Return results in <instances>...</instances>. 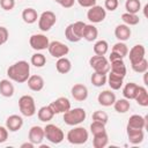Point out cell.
<instances>
[{
	"label": "cell",
	"instance_id": "obj_1",
	"mask_svg": "<svg viewBox=\"0 0 148 148\" xmlns=\"http://www.w3.org/2000/svg\"><path fill=\"white\" fill-rule=\"evenodd\" d=\"M7 75L9 80L17 82V83H23L27 82L28 77L30 76V65L25 60H18L10 65L7 68Z\"/></svg>",
	"mask_w": 148,
	"mask_h": 148
},
{
	"label": "cell",
	"instance_id": "obj_2",
	"mask_svg": "<svg viewBox=\"0 0 148 148\" xmlns=\"http://www.w3.org/2000/svg\"><path fill=\"white\" fill-rule=\"evenodd\" d=\"M86 27V23L82 21H76L74 23H71L65 29V37L67 40L72 43H77L82 39L83 29Z\"/></svg>",
	"mask_w": 148,
	"mask_h": 148
},
{
	"label": "cell",
	"instance_id": "obj_3",
	"mask_svg": "<svg viewBox=\"0 0 148 148\" xmlns=\"http://www.w3.org/2000/svg\"><path fill=\"white\" fill-rule=\"evenodd\" d=\"M87 117V112L82 108H74L69 109L68 111L64 112V121L69 126H76L81 124Z\"/></svg>",
	"mask_w": 148,
	"mask_h": 148
},
{
	"label": "cell",
	"instance_id": "obj_4",
	"mask_svg": "<svg viewBox=\"0 0 148 148\" xmlns=\"http://www.w3.org/2000/svg\"><path fill=\"white\" fill-rule=\"evenodd\" d=\"M66 139L69 143L72 145H83L88 141L89 139V133L88 131L82 127V126H76L72 130L68 131Z\"/></svg>",
	"mask_w": 148,
	"mask_h": 148
},
{
	"label": "cell",
	"instance_id": "obj_5",
	"mask_svg": "<svg viewBox=\"0 0 148 148\" xmlns=\"http://www.w3.org/2000/svg\"><path fill=\"white\" fill-rule=\"evenodd\" d=\"M44 134L45 138L53 145L61 143L65 139V134L62 130L54 124H46L44 127Z\"/></svg>",
	"mask_w": 148,
	"mask_h": 148
},
{
	"label": "cell",
	"instance_id": "obj_6",
	"mask_svg": "<svg viewBox=\"0 0 148 148\" xmlns=\"http://www.w3.org/2000/svg\"><path fill=\"white\" fill-rule=\"evenodd\" d=\"M18 109L22 116L32 117L36 113V104L35 99L30 95H23L18 99Z\"/></svg>",
	"mask_w": 148,
	"mask_h": 148
},
{
	"label": "cell",
	"instance_id": "obj_7",
	"mask_svg": "<svg viewBox=\"0 0 148 148\" xmlns=\"http://www.w3.org/2000/svg\"><path fill=\"white\" fill-rule=\"evenodd\" d=\"M89 65L94 69V72L108 74L110 72V62L105 56H92L89 59Z\"/></svg>",
	"mask_w": 148,
	"mask_h": 148
},
{
	"label": "cell",
	"instance_id": "obj_8",
	"mask_svg": "<svg viewBox=\"0 0 148 148\" xmlns=\"http://www.w3.org/2000/svg\"><path fill=\"white\" fill-rule=\"evenodd\" d=\"M56 22H57V16L51 10H45L38 16V28L43 32L49 31L56 24Z\"/></svg>",
	"mask_w": 148,
	"mask_h": 148
},
{
	"label": "cell",
	"instance_id": "obj_9",
	"mask_svg": "<svg viewBox=\"0 0 148 148\" xmlns=\"http://www.w3.org/2000/svg\"><path fill=\"white\" fill-rule=\"evenodd\" d=\"M29 44H30V46H31L32 50H35V51L38 52V51L46 50L49 47L50 40L43 34H34L29 38Z\"/></svg>",
	"mask_w": 148,
	"mask_h": 148
},
{
	"label": "cell",
	"instance_id": "obj_10",
	"mask_svg": "<svg viewBox=\"0 0 148 148\" xmlns=\"http://www.w3.org/2000/svg\"><path fill=\"white\" fill-rule=\"evenodd\" d=\"M106 17V10L104 7L95 5L90 7L87 12V18L94 24V23H101L105 20Z\"/></svg>",
	"mask_w": 148,
	"mask_h": 148
},
{
	"label": "cell",
	"instance_id": "obj_11",
	"mask_svg": "<svg viewBox=\"0 0 148 148\" xmlns=\"http://www.w3.org/2000/svg\"><path fill=\"white\" fill-rule=\"evenodd\" d=\"M47 50H49V53L53 58H57V59L61 58V57H66L68 54V52H69V47L66 44H64V43H61L59 40L51 42L49 44Z\"/></svg>",
	"mask_w": 148,
	"mask_h": 148
},
{
	"label": "cell",
	"instance_id": "obj_12",
	"mask_svg": "<svg viewBox=\"0 0 148 148\" xmlns=\"http://www.w3.org/2000/svg\"><path fill=\"white\" fill-rule=\"evenodd\" d=\"M51 106V109L53 110L54 114H59V113H64L66 111H68L71 109V102L67 97H58L57 99H54L53 102H51L49 104Z\"/></svg>",
	"mask_w": 148,
	"mask_h": 148
},
{
	"label": "cell",
	"instance_id": "obj_13",
	"mask_svg": "<svg viewBox=\"0 0 148 148\" xmlns=\"http://www.w3.org/2000/svg\"><path fill=\"white\" fill-rule=\"evenodd\" d=\"M28 138H29V141H31L35 146L37 145H40L43 142V140L45 139V134H44V127H40L38 125H35L32 126L30 130H29V133H28Z\"/></svg>",
	"mask_w": 148,
	"mask_h": 148
},
{
	"label": "cell",
	"instance_id": "obj_14",
	"mask_svg": "<svg viewBox=\"0 0 148 148\" xmlns=\"http://www.w3.org/2000/svg\"><path fill=\"white\" fill-rule=\"evenodd\" d=\"M72 97L77 102H83L88 98V88L82 83H76L71 89Z\"/></svg>",
	"mask_w": 148,
	"mask_h": 148
},
{
	"label": "cell",
	"instance_id": "obj_15",
	"mask_svg": "<svg viewBox=\"0 0 148 148\" xmlns=\"http://www.w3.org/2000/svg\"><path fill=\"white\" fill-rule=\"evenodd\" d=\"M127 56H128V58H130L131 65H132V64H135V62H138V61H140L141 59L145 58V56H146V49H145L143 45L136 44V45H134V46L130 50V52L127 53Z\"/></svg>",
	"mask_w": 148,
	"mask_h": 148
},
{
	"label": "cell",
	"instance_id": "obj_16",
	"mask_svg": "<svg viewBox=\"0 0 148 148\" xmlns=\"http://www.w3.org/2000/svg\"><path fill=\"white\" fill-rule=\"evenodd\" d=\"M146 127H147V117H142L140 114H132L127 121L126 128L145 130Z\"/></svg>",
	"mask_w": 148,
	"mask_h": 148
},
{
	"label": "cell",
	"instance_id": "obj_17",
	"mask_svg": "<svg viewBox=\"0 0 148 148\" xmlns=\"http://www.w3.org/2000/svg\"><path fill=\"white\" fill-rule=\"evenodd\" d=\"M23 126V118L18 114H10L6 119V127L8 132H17Z\"/></svg>",
	"mask_w": 148,
	"mask_h": 148
},
{
	"label": "cell",
	"instance_id": "obj_18",
	"mask_svg": "<svg viewBox=\"0 0 148 148\" xmlns=\"http://www.w3.org/2000/svg\"><path fill=\"white\" fill-rule=\"evenodd\" d=\"M116 99H117L116 98V94L113 91H111V90H103L97 96V102L102 106H111V105H113Z\"/></svg>",
	"mask_w": 148,
	"mask_h": 148
},
{
	"label": "cell",
	"instance_id": "obj_19",
	"mask_svg": "<svg viewBox=\"0 0 148 148\" xmlns=\"http://www.w3.org/2000/svg\"><path fill=\"white\" fill-rule=\"evenodd\" d=\"M132 35V31H131V28L126 24H118L116 28H114V36L116 38L119 40V42H126L130 39Z\"/></svg>",
	"mask_w": 148,
	"mask_h": 148
},
{
	"label": "cell",
	"instance_id": "obj_20",
	"mask_svg": "<svg viewBox=\"0 0 148 148\" xmlns=\"http://www.w3.org/2000/svg\"><path fill=\"white\" fill-rule=\"evenodd\" d=\"M27 83H28L29 89L32 91H40L45 84L44 79L40 75H30L27 80Z\"/></svg>",
	"mask_w": 148,
	"mask_h": 148
},
{
	"label": "cell",
	"instance_id": "obj_21",
	"mask_svg": "<svg viewBox=\"0 0 148 148\" xmlns=\"http://www.w3.org/2000/svg\"><path fill=\"white\" fill-rule=\"evenodd\" d=\"M126 133H127V138L128 141L132 145H138L141 143L145 139V133L143 130H134V128H126Z\"/></svg>",
	"mask_w": 148,
	"mask_h": 148
},
{
	"label": "cell",
	"instance_id": "obj_22",
	"mask_svg": "<svg viewBox=\"0 0 148 148\" xmlns=\"http://www.w3.org/2000/svg\"><path fill=\"white\" fill-rule=\"evenodd\" d=\"M106 82H108V84L110 86V88H111L112 90H119V89L123 87L124 77L120 76V75H117V74H114V73H112V72H109Z\"/></svg>",
	"mask_w": 148,
	"mask_h": 148
},
{
	"label": "cell",
	"instance_id": "obj_23",
	"mask_svg": "<svg viewBox=\"0 0 148 148\" xmlns=\"http://www.w3.org/2000/svg\"><path fill=\"white\" fill-rule=\"evenodd\" d=\"M110 72L125 77V75H126V65L124 62V59H118V60L111 61L110 62Z\"/></svg>",
	"mask_w": 148,
	"mask_h": 148
},
{
	"label": "cell",
	"instance_id": "obj_24",
	"mask_svg": "<svg viewBox=\"0 0 148 148\" xmlns=\"http://www.w3.org/2000/svg\"><path fill=\"white\" fill-rule=\"evenodd\" d=\"M98 37V30L94 24H86L82 34V38L87 42H94Z\"/></svg>",
	"mask_w": 148,
	"mask_h": 148
},
{
	"label": "cell",
	"instance_id": "obj_25",
	"mask_svg": "<svg viewBox=\"0 0 148 148\" xmlns=\"http://www.w3.org/2000/svg\"><path fill=\"white\" fill-rule=\"evenodd\" d=\"M56 68H57L58 73H60V74H67L72 69V62L66 57L58 58V60L56 62Z\"/></svg>",
	"mask_w": 148,
	"mask_h": 148
},
{
	"label": "cell",
	"instance_id": "obj_26",
	"mask_svg": "<svg viewBox=\"0 0 148 148\" xmlns=\"http://www.w3.org/2000/svg\"><path fill=\"white\" fill-rule=\"evenodd\" d=\"M37 117L40 121L43 123H49L53 117H54V112L51 109L50 105H44L42 106L38 111H37Z\"/></svg>",
	"mask_w": 148,
	"mask_h": 148
},
{
	"label": "cell",
	"instance_id": "obj_27",
	"mask_svg": "<svg viewBox=\"0 0 148 148\" xmlns=\"http://www.w3.org/2000/svg\"><path fill=\"white\" fill-rule=\"evenodd\" d=\"M22 20L27 24H32V23L37 22L38 14L36 12V9H34L31 7H27L25 9H23V12H22Z\"/></svg>",
	"mask_w": 148,
	"mask_h": 148
},
{
	"label": "cell",
	"instance_id": "obj_28",
	"mask_svg": "<svg viewBox=\"0 0 148 148\" xmlns=\"http://www.w3.org/2000/svg\"><path fill=\"white\" fill-rule=\"evenodd\" d=\"M14 86L9 79H3L0 81V94L3 97H12L14 95Z\"/></svg>",
	"mask_w": 148,
	"mask_h": 148
},
{
	"label": "cell",
	"instance_id": "obj_29",
	"mask_svg": "<svg viewBox=\"0 0 148 148\" xmlns=\"http://www.w3.org/2000/svg\"><path fill=\"white\" fill-rule=\"evenodd\" d=\"M138 84L134 83V82H128L124 86L123 88V95H124V98L131 101V99H134L136 92H138Z\"/></svg>",
	"mask_w": 148,
	"mask_h": 148
},
{
	"label": "cell",
	"instance_id": "obj_30",
	"mask_svg": "<svg viewBox=\"0 0 148 148\" xmlns=\"http://www.w3.org/2000/svg\"><path fill=\"white\" fill-rule=\"evenodd\" d=\"M134 99L139 105L148 106V91H147V89L142 86H139L138 87V92H136Z\"/></svg>",
	"mask_w": 148,
	"mask_h": 148
},
{
	"label": "cell",
	"instance_id": "obj_31",
	"mask_svg": "<svg viewBox=\"0 0 148 148\" xmlns=\"http://www.w3.org/2000/svg\"><path fill=\"white\" fill-rule=\"evenodd\" d=\"M108 142H109V136H108L106 132H103V133L94 135L92 146L95 148H104V147L108 146Z\"/></svg>",
	"mask_w": 148,
	"mask_h": 148
},
{
	"label": "cell",
	"instance_id": "obj_32",
	"mask_svg": "<svg viewBox=\"0 0 148 148\" xmlns=\"http://www.w3.org/2000/svg\"><path fill=\"white\" fill-rule=\"evenodd\" d=\"M113 108L118 113H126L131 109V102L126 98L116 99L113 103Z\"/></svg>",
	"mask_w": 148,
	"mask_h": 148
},
{
	"label": "cell",
	"instance_id": "obj_33",
	"mask_svg": "<svg viewBox=\"0 0 148 148\" xmlns=\"http://www.w3.org/2000/svg\"><path fill=\"white\" fill-rule=\"evenodd\" d=\"M109 51V44L104 39H99L94 44V53L97 56H105Z\"/></svg>",
	"mask_w": 148,
	"mask_h": 148
},
{
	"label": "cell",
	"instance_id": "obj_34",
	"mask_svg": "<svg viewBox=\"0 0 148 148\" xmlns=\"http://www.w3.org/2000/svg\"><path fill=\"white\" fill-rule=\"evenodd\" d=\"M121 20L124 24L131 27V25H136L140 22V17L138 14H132V13H123L121 14Z\"/></svg>",
	"mask_w": 148,
	"mask_h": 148
},
{
	"label": "cell",
	"instance_id": "obj_35",
	"mask_svg": "<svg viewBox=\"0 0 148 148\" xmlns=\"http://www.w3.org/2000/svg\"><path fill=\"white\" fill-rule=\"evenodd\" d=\"M106 79H108V75H106V74H102V73L94 72V73L91 74L90 81H91L92 86H95V87H103V86L106 83Z\"/></svg>",
	"mask_w": 148,
	"mask_h": 148
},
{
	"label": "cell",
	"instance_id": "obj_36",
	"mask_svg": "<svg viewBox=\"0 0 148 148\" xmlns=\"http://www.w3.org/2000/svg\"><path fill=\"white\" fill-rule=\"evenodd\" d=\"M125 9H126L127 13L138 14L141 9V1L140 0H126Z\"/></svg>",
	"mask_w": 148,
	"mask_h": 148
},
{
	"label": "cell",
	"instance_id": "obj_37",
	"mask_svg": "<svg viewBox=\"0 0 148 148\" xmlns=\"http://www.w3.org/2000/svg\"><path fill=\"white\" fill-rule=\"evenodd\" d=\"M30 62H31V65H34L35 67L40 68V67H43V66L46 64V58H45V56H44L43 53L36 52V53H34V54L31 56Z\"/></svg>",
	"mask_w": 148,
	"mask_h": 148
},
{
	"label": "cell",
	"instance_id": "obj_38",
	"mask_svg": "<svg viewBox=\"0 0 148 148\" xmlns=\"http://www.w3.org/2000/svg\"><path fill=\"white\" fill-rule=\"evenodd\" d=\"M111 51L118 53L121 58H125V57L127 56V53H128V47H127V45L125 44V42H118V43H116V44L112 46V50H111Z\"/></svg>",
	"mask_w": 148,
	"mask_h": 148
},
{
	"label": "cell",
	"instance_id": "obj_39",
	"mask_svg": "<svg viewBox=\"0 0 148 148\" xmlns=\"http://www.w3.org/2000/svg\"><path fill=\"white\" fill-rule=\"evenodd\" d=\"M132 69L135 72V73H145L148 71V61L146 58L141 59L140 61L135 62V64H132Z\"/></svg>",
	"mask_w": 148,
	"mask_h": 148
},
{
	"label": "cell",
	"instance_id": "obj_40",
	"mask_svg": "<svg viewBox=\"0 0 148 148\" xmlns=\"http://www.w3.org/2000/svg\"><path fill=\"white\" fill-rule=\"evenodd\" d=\"M92 120L94 121H99L104 125H106L108 120H109V116L105 111H102V110H97L92 113Z\"/></svg>",
	"mask_w": 148,
	"mask_h": 148
},
{
	"label": "cell",
	"instance_id": "obj_41",
	"mask_svg": "<svg viewBox=\"0 0 148 148\" xmlns=\"http://www.w3.org/2000/svg\"><path fill=\"white\" fill-rule=\"evenodd\" d=\"M90 132L92 135H96V134H99V133H103V132H106L105 130V125L99 123V121H94L90 124Z\"/></svg>",
	"mask_w": 148,
	"mask_h": 148
},
{
	"label": "cell",
	"instance_id": "obj_42",
	"mask_svg": "<svg viewBox=\"0 0 148 148\" xmlns=\"http://www.w3.org/2000/svg\"><path fill=\"white\" fill-rule=\"evenodd\" d=\"M119 6V1L118 0H105L104 1V8L105 10H110V12H114Z\"/></svg>",
	"mask_w": 148,
	"mask_h": 148
},
{
	"label": "cell",
	"instance_id": "obj_43",
	"mask_svg": "<svg viewBox=\"0 0 148 148\" xmlns=\"http://www.w3.org/2000/svg\"><path fill=\"white\" fill-rule=\"evenodd\" d=\"M0 7L6 12L13 10L15 7V0H0Z\"/></svg>",
	"mask_w": 148,
	"mask_h": 148
},
{
	"label": "cell",
	"instance_id": "obj_44",
	"mask_svg": "<svg viewBox=\"0 0 148 148\" xmlns=\"http://www.w3.org/2000/svg\"><path fill=\"white\" fill-rule=\"evenodd\" d=\"M8 37H9V32H8L7 28L0 25V45L5 44L8 40Z\"/></svg>",
	"mask_w": 148,
	"mask_h": 148
},
{
	"label": "cell",
	"instance_id": "obj_45",
	"mask_svg": "<svg viewBox=\"0 0 148 148\" xmlns=\"http://www.w3.org/2000/svg\"><path fill=\"white\" fill-rule=\"evenodd\" d=\"M77 3L81 6V7H84V8H90L92 6L96 5V1L97 0H76Z\"/></svg>",
	"mask_w": 148,
	"mask_h": 148
},
{
	"label": "cell",
	"instance_id": "obj_46",
	"mask_svg": "<svg viewBox=\"0 0 148 148\" xmlns=\"http://www.w3.org/2000/svg\"><path fill=\"white\" fill-rule=\"evenodd\" d=\"M8 139V130L5 126H0V143H3Z\"/></svg>",
	"mask_w": 148,
	"mask_h": 148
},
{
	"label": "cell",
	"instance_id": "obj_47",
	"mask_svg": "<svg viewBox=\"0 0 148 148\" xmlns=\"http://www.w3.org/2000/svg\"><path fill=\"white\" fill-rule=\"evenodd\" d=\"M75 1H76V0H61V1L59 2V5H60L61 7H64V8H71V7L74 6Z\"/></svg>",
	"mask_w": 148,
	"mask_h": 148
},
{
	"label": "cell",
	"instance_id": "obj_48",
	"mask_svg": "<svg viewBox=\"0 0 148 148\" xmlns=\"http://www.w3.org/2000/svg\"><path fill=\"white\" fill-rule=\"evenodd\" d=\"M118 59H124V58H121L118 53H116V52H112V51H111V53H110V56H109V58H108L109 62L114 61V60H118Z\"/></svg>",
	"mask_w": 148,
	"mask_h": 148
},
{
	"label": "cell",
	"instance_id": "obj_49",
	"mask_svg": "<svg viewBox=\"0 0 148 148\" xmlns=\"http://www.w3.org/2000/svg\"><path fill=\"white\" fill-rule=\"evenodd\" d=\"M20 147H21V148H34L35 145H34L31 141H29V142H24V143H22Z\"/></svg>",
	"mask_w": 148,
	"mask_h": 148
},
{
	"label": "cell",
	"instance_id": "obj_50",
	"mask_svg": "<svg viewBox=\"0 0 148 148\" xmlns=\"http://www.w3.org/2000/svg\"><path fill=\"white\" fill-rule=\"evenodd\" d=\"M54 1H56V2H57V3H59V2H60V1H61V0H54Z\"/></svg>",
	"mask_w": 148,
	"mask_h": 148
}]
</instances>
